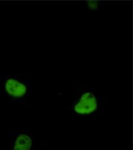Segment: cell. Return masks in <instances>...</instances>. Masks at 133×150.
I'll return each instance as SVG.
<instances>
[{"label":"cell","mask_w":133,"mask_h":150,"mask_svg":"<svg viewBox=\"0 0 133 150\" xmlns=\"http://www.w3.org/2000/svg\"><path fill=\"white\" fill-rule=\"evenodd\" d=\"M3 86L6 94L14 100L26 98L29 92V87L25 82L14 78L7 79Z\"/></svg>","instance_id":"cell-2"},{"label":"cell","mask_w":133,"mask_h":150,"mask_svg":"<svg viewBox=\"0 0 133 150\" xmlns=\"http://www.w3.org/2000/svg\"><path fill=\"white\" fill-rule=\"evenodd\" d=\"M11 150H33V143L29 133H16L12 137Z\"/></svg>","instance_id":"cell-3"},{"label":"cell","mask_w":133,"mask_h":150,"mask_svg":"<svg viewBox=\"0 0 133 150\" xmlns=\"http://www.w3.org/2000/svg\"><path fill=\"white\" fill-rule=\"evenodd\" d=\"M88 4L90 6V7L92 9H96L97 7L98 3L97 1H88Z\"/></svg>","instance_id":"cell-4"},{"label":"cell","mask_w":133,"mask_h":150,"mask_svg":"<svg viewBox=\"0 0 133 150\" xmlns=\"http://www.w3.org/2000/svg\"><path fill=\"white\" fill-rule=\"evenodd\" d=\"M101 100L92 91L79 92L73 106V110L77 115H91L97 114L100 110Z\"/></svg>","instance_id":"cell-1"}]
</instances>
